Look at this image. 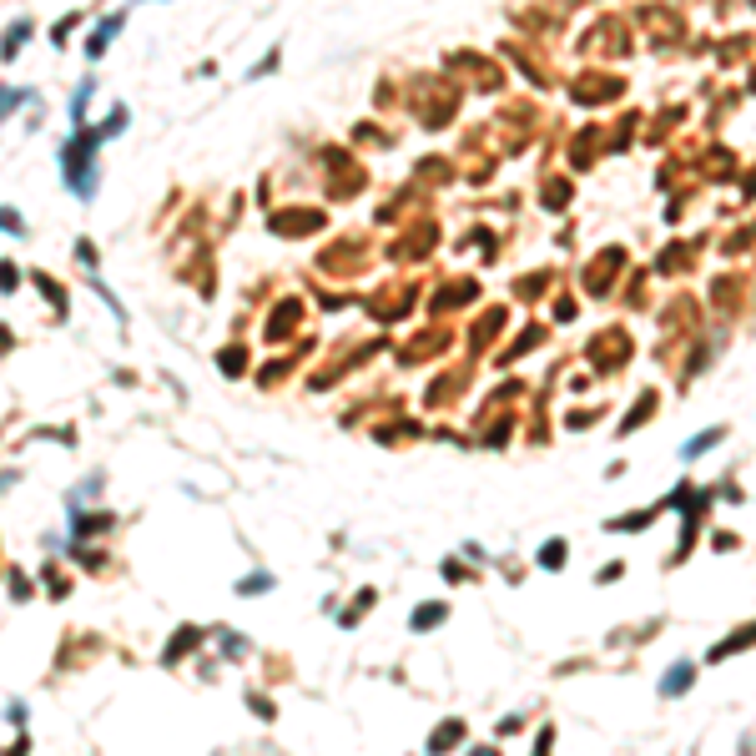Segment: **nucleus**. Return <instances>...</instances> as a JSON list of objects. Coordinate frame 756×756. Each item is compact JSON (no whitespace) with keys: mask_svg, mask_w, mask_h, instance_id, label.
<instances>
[{"mask_svg":"<svg viewBox=\"0 0 756 756\" xmlns=\"http://www.w3.org/2000/svg\"><path fill=\"white\" fill-rule=\"evenodd\" d=\"M474 756H499V751H474Z\"/></svg>","mask_w":756,"mask_h":756,"instance_id":"obj_19","label":"nucleus"},{"mask_svg":"<svg viewBox=\"0 0 756 756\" xmlns=\"http://www.w3.org/2000/svg\"><path fill=\"white\" fill-rule=\"evenodd\" d=\"M96 132H101V142H111V137H116V132H127V106H116V111H111V116H106V122H101V127H96Z\"/></svg>","mask_w":756,"mask_h":756,"instance_id":"obj_5","label":"nucleus"},{"mask_svg":"<svg viewBox=\"0 0 756 756\" xmlns=\"http://www.w3.org/2000/svg\"><path fill=\"white\" fill-rule=\"evenodd\" d=\"M641 525H651V514H625V519H615V530H641Z\"/></svg>","mask_w":756,"mask_h":756,"instance_id":"obj_15","label":"nucleus"},{"mask_svg":"<svg viewBox=\"0 0 756 756\" xmlns=\"http://www.w3.org/2000/svg\"><path fill=\"white\" fill-rule=\"evenodd\" d=\"M439 620H444V605H419L414 610V630H434Z\"/></svg>","mask_w":756,"mask_h":756,"instance_id":"obj_6","label":"nucleus"},{"mask_svg":"<svg viewBox=\"0 0 756 756\" xmlns=\"http://www.w3.org/2000/svg\"><path fill=\"white\" fill-rule=\"evenodd\" d=\"M0 227H6V232H16V238L26 232V222H21V212H16V207H0Z\"/></svg>","mask_w":756,"mask_h":756,"instance_id":"obj_12","label":"nucleus"},{"mask_svg":"<svg viewBox=\"0 0 756 756\" xmlns=\"http://www.w3.org/2000/svg\"><path fill=\"white\" fill-rule=\"evenodd\" d=\"M31 101V91H16V86H0V116H11L16 106H26Z\"/></svg>","mask_w":756,"mask_h":756,"instance_id":"obj_7","label":"nucleus"},{"mask_svg":"<svg viewBox=\"0 0 756 756\" xmlns=\"http://www.w3.org/2000/svg\"><path fill=\"white\" fill-rule=\"evenodd\" d=\"M122 26H127V16H122V11H116V16H106V21H101V31H96V36L86 41V55H91V61H96V55L106 50V41H111L116 31H122Z\"/></svg>","mask_w":756,"mask_h":756,"instance_id":"obj_2","label":"nucleus"},{"mask_svg":"<svg viewBox=\"0 0 756 756\" xmlns=\"http://www.w3.org/2000/svg\"><path fill=\"white\" fill-rule=\"evenodd\" d=\"M31 36V21H21V26H11L6 31V41H0V61H11V55H16V46Z\"/></svg>","mask_w":756,"mask_h":756,"instance_id":"obj_3","label":"nucleus"},{"mask_svg":"<svg viewBox=\"0 0 756 756\" xmlns=\"http://www.w3.org/2000/svg\"><path fill=\"white\" fill-rule=\"evenodd\" d=\"M691 681H696V666L676 661V666L666 671V681H661V696H681V691H691Z\"/></svg>","mask_w":756,"mask_h":756,"instance_id":"obj_1","label":"nucleus"},{"mask_svg":"<svg viewBox=\"0 0 756 756\" xmlns=\"http://www.w3.org/2000/svg\"><path fill=\"white\" fill-rule=\"evenodd\" d=\"M721 434H726V429H706V434H696V439H691V444L681 449V459H696V454H706V449H711V444H716Z\"/></svg>","mask_w":756,"mask_h":756,"instance_id":"obj_4","label":"nucleus"},{"mask_svg":"<svg viewBox=\"0 0 756 756\" xmlns=\"http://www.w3.org/2000/svg\"><path fill=\"white\" fill-rule=\"evenodd\" d=\"M277 61H282V50H267V55H262V61H257V66H252V76H267V71H272V66H277Z\"/></svg>","mask_w":756,"mask_h":756,"instance_id":"obj_14","label":"nucleus"},{"mask_svg":"<svg viewBox=\"0 0 756 756\" xmlns=\"http://www.w3.org/2000/svg\"><path fill=\"white\" fill-rule=\"evenodd\" d=\"M454 736H459V721L439 726V731H434V741H429V751H434V756H439V751H449V746H454Z\"/></svg>","mask_w":756,"mask_h":756,"instance_id":"obj_8","label":"nucleus"},{"mask_svg":"<svg viewBox=\"0 0 756 756\" xmlns=\"http://www.w3.org/2000/svg\"><path fill=\"white\" fill-rule=\"evenodd\" d=\"M76 257H81V262L91 267V262H96V247H91V243H76Z\"/></svg>","mask_w":756,"mask_h":756,"instance_id":"obj_17","label":"nucleus"},{"mask_svg":"<svg viewBox=\"0 0 756 756\" xmlns=\"http://www.w3.org/2000/svg\"><path fill=\"white\" fill-rule=\"evenodd\" d=\"M222 368H227V373L247 368V353H243V348H227V353H222Z\"/></svg>","mask_w":756,"mask_h":756,"instance_id":"obj_13","label":"nucleus"},{"mask_svg":"<svg viewBox=\"0 0 756 756\" xmlns=\"http://www.w3.org/2000/svg\"><path fill=\"white\" fill-rule=\"evenodd\" d=\"M86 101H91V81H81V86H76V96H71V116H76V122L86 116Z\"/></svg>","mask_w":756,"mask_h":756,"instance_id":"obj_10","label":"nucleus"},{"mask_svg":"<svg viewBox=\"0 0 756 756\" xmlns=\"http://www.w3.org/2000/svg\"><path fill=\"white\" fill-rule=\"evenodd\" d=\"M540 565H545V570L565 565V545H560V540H555V545H545V550H540Z\"/></svg>","mask_w":756,"mask_h":756,"instance_id":"obj_11","label":"nucleus"},{"mask_svg":"<svg viewBox=\"0 0 756 756\" xmlns=\"http://www.w3.org/2000/svg\"><path fill=\"white\" fill-rule=\"evenodd\" d=\"M16 282H21V272L11 262H0V287H16Z\"/></svg>","mask_w":756,"mask_h":756,"instance_id":"obj_16","label":"nucleus"},{"mask_svg":"<svg viewBox=\"0 0 756 756\" xmlns=\"http://www.w3.org/2000/svg\"><path fill=\"white\" fill-rule=\"evenodd\" d=\"M238 590H243V595H262V590H272V575H247Z\"/></svg>","mask_w":756,"mask_h":756,"instance_id":"obj_9","label":"nucleus"},{"mask_svg":"<svg viewBox=\"0 0 756 756\" xmlns=\"http://www.w3.org/2000/svg\"><path fill=\"white\" fill-rule=\"evenodd\" d=\"M6 338H11V333H6V328H0V348H6Z\"/></svg>","mask_w":756,"mask_h":756,"instance_id":"obj_18","label":"nucleus"}]
</instances>
